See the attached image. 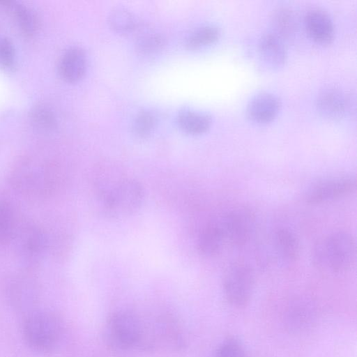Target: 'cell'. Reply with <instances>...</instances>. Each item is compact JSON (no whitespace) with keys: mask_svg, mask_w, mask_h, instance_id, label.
Masks as SVG:
<instances>
[{"mask_svg":"<svg viewBox=\"0 0 357 357\" xmlns=\"http://www.w3.org/2000/svg\"><path fill=\"white\" fill-rule=\"evenodd\" d=\"M312 259L319 271L338 274L350 270L355 264L356 245L353 236L347 231L330 233L314 244Z\"/></svg>","mask_w":357,"mask_h":357,"instance_id":"1","label":"cell"},{"mask_svg":"<svg viewBox=\"0 0 357 357\" xmlns=\"http://www.w3.org/2000/svg\"><path fill=\"white\" fill-rule=\"evenodd\" d=\"M58 173L45 164L25 162L11 173V182L18 191L29 196H45L54 190Z\"/></svg>","mask_w":357,"mask_h":357,"instance_id":"2","label":"cell"},{"mask_svg":"<svg viewBox=\"0 0 357 357\" xmlns=\"http://www.w3.org/2000/svg\"><path fill=\"white\" fill-rule=\"evenodd\" d=\"M62 332L59 317L50 312L31 314L23 324V335L33 349L45 351L51 349L59 341Z\"/></svg>","mask_w":357,"mask_h":357,"instance_id":"3","label":"cell"},{"mask_svg":"<svg viewBox=\"0 0 357 357\" xmlns=\"http://www.w3.org/2000/svg\"><path fill=\"white\" fill-rule=\"evenodd\" d=\"M255 287V274L251 266L236 261L226 269L222 287L225 298L233 307L241 309L250 303Z\"/></svg>","mask_w":357,"mask_h":357,"instance_id":"4","label":"cell"},{"mask_svg":"<svg viewBox=\"0 0 357 357\" xmlns=\"http://www.w3.org/2000/svg\"><path fill=\"white\" fill-rule=\"evenodd\" d=\"M101 197L105 211L115 216L129 214L137 208L141 204L143 192L136 181L123 178L110 185Z\"/></svg>","mask_w":357,"mask_h":357,"instance_id":"5","label":"cell"},{"mask_svg":"<svg viewBox=\"0 0 357 357\" xmlns=\"http://www.w3.org/2000/svg\"><path fill=\"white\" fill-rule=\"evenodd\" d=\"M356 189V179L351 176L324 178L313 183L305 193L306 202L311 204L327 203L344 197Z\"/></svg>","mask_w":357,"mask_h":357,"instance_id":"6","label":"cell"},{"mask_svg":"<svg viewBox=\"0 0 357 357\" xmlns=\"http://www.w3.org/2000/svg\"><path fill=\"white\" fill-rule=\"evenodd\" d=\"M107 336L111 345L121 349H130L141 338L140 323L130 312H117L108 321Z\"/></svg>","mask_w":357,"mask_h":357,"instance_id":"7","label":"cell"},{"mask_svg":"<svg viewBox=\"0 0 357 357\" xmlns=\"http://www.w3.org/2000/svg\"><path fill=\"white\" fill-rule=\"evenodd\" d=\"M228 245L242 246L250 240L255 229V217L245 208L230 211L219 217Z\"/></svg>","mask_w":357,"mask_h":357,"instance_id":"8","label":"cell"},{"mask_svg":"<svg viewBox=\"0 0 357 357\" xmlns=\"http://www.w3.org/2000/svg\"><path fill=\"white\" fill-rule=\"evenodd\" d=\"M352 105L350 95L335 87L324 90L317 99L319 113L333 120H339L347 116L351 112Z\"/></svg>","mask_w":357,"mask_h":357,"instance_id":"9","label":"cell"},{"mask_svg":"<svg viewBox=\"0 0 357 357\" xmlns=\"http://www.w3.org/2000/svg\"><path fill=\"white\" fill-rule=\"evenodd\" d=\"M307 33L315 42L326 44L334 36V24L329 14L321 8H312L304 17Z\"/></svg>","mask_w":357,"mask_h":357,"instance_id":"10","label":"cell"},{"mask_svg":"<svg viewBox=\"0 0 357 357\" xmlns=\"http://www.w3.org/2000/svg\"><path fill=\"white\" fill-rule=\"evenodd\" d=\"M228 245L226 235L219 218L208 222L202 230L197 248L204 256L214 257Z\"/></svg>","mask_w":357,"mask_h":357,"instance_id":"11","label":"cell"},{"mask_svg":"<svg viewBox=\"0 0 357 357\" xmlns=\"http://www.w3.org/2000/svg\"><path fill=\"white\" fill-rule=\"evenodd\" d=\"M86 68V53L79 46L68 47L59 60V73L67 82H73L81 79L85 73Z\"/></svg>","mask_w":357,"mask_h":357,"instance_id":"12","label":"cell"},{"mask_svg":"<svg viewBox=\"0 0 357 357\" xmlns=\"http://www.w3.org/2000/svg\"><path fill=\"white\" fill-rule=\"evenodd\" d=\"M281 107L279 98L275 95L263 92L256 95L249 102L246 113L255 122L268 123L278 115Z\"/></svg>","mask_w":357,"mask_h":357,"instance_id":"13","label":"cell"},{"mask_svg":"<svg viewBox=\"0 0 357 357\" xmlns=\"http://www.w3.org/2000/svg\"><path fill=\"white\" fill-rule=\"evenodd\" d=\"M258 51L262 61L271 67L282 66L287 58L285 40L272 31L261 37Z\"/></svg>","mask_w":357,"mask_h":357,"instance_id":"14","label":"cell"},{"mask_svg":"<svg viewBox=\"0 0 357 357\" xmlns=\"http://www.w3.org/2000/svg\"><path fill=\"white\" fill-rule=\"evenodd\" d=\"M0 3L8 8L19 27L26 35H33L40 26L38 13L29 6L14 1H0Z\"/></svg>","mask_w":357,"mask_h":357,"instance_id":"15","label":"cell"},{"mask_svg":"<svg viewBox=\"0 0 357 357\" xmlns=\"http://www.w3.org/2000/svg\"><path fill=\"white\" fill-rule=\"evenodd\" d=\"M273 245L286 262L295 261L300 254V243L296 234L289 228L280 227L273 234Z\"/></svg>","mask_w":357,"mask_h":357,"instance_id":"16","label":"cell"},{"mask_svg":"<svg viewBox=\"0 0 357 357\" xmlns=\"http://www.w3.org/2000/svg\"><path fill=\"white\" fill-rule=\"evenodd\" d=\"M177 121L180 128L190 134L203 133L212 123L208 114L189 109L181 111L178 115Z\"/></svg>","mask_w":357,"mask_h":357,"instance_id":"17","label":"cell"},{"mask_svg":"<svg viewBox=\"0 0 357 357\" xmlns=\"http://www.w3.org/2000/svg\"><path fill=\"white\" fill-rule=\"evenodd\" d=\"M271 22L274 33L283 40L292 36L297 29V21L294 11L287 7L276 9L272 15Z\"/></svg>","mask_w":357,"mask_h":357,"instance_id":"18","label":"cell"},{"mask_svg":"<svg viewBox=\"0 0 357 357\" xmlns=\"http://www.w3.org/2000/svg\"><path fill=\"white\" fill-rule=\"evenodd\" d=\"M218 26L208 24L192 31L185 39V45L189 49H196L215 42L220 36Z\"/></svg>","mask_w":357,"mask_h":357,"instance_id":"19","label":"cell"},{"mask_svg":"<svg viewBox=\"0 0 357 357\" xmlns=\"http://www.w3.org/2000/svg\"><path fill=\"white\" fill-rule=\"evenodd\" d=\"M22 237L21 250L26 257L33 259L41 254L45 247V238L39 229L30 227Z\"/></svg>","mask_w":357,"mask_h":357,"instance_id":"20","label":"cell"},{"mask_svg":"<svg viewBox=\"0 0 357 357\" xmlns=\"http://www.w3.org/2000/svg\"><path fill=\"white\" fill-rule=\"evenodd\" d=\"M108 22L112 29L121 33L132 31L136 24L132 13L122 7L115 8L109 13Z\"/></svg>","mask_w":357,"mask_h":357,"instance_id":"21","label":"cell"},{"mask_svg":"<svg viewBox=\"0 0 357 357\" xmlns=\"http://www.w3.org/2000/svg\"><path fill=\"white\" fill-rule=\"evenodd\" d=\"M31 121L43 130H52L56 126V118L52 109L45 103L34 105L30 112Z\"/></svg>","mask_w":357,"mask_h":357,"instance_id":"22","label":"cell"},{"mask_svg":"<svg viewBox=\"0 0 357 357\" xmlns=\"http://www.w3.org/2000/svg\"><path fill=\"white\" fill-rule=\"evenodd\" d=\"M15 228V216L10 206L0 202V245L10 241L14 236Z\"/></svg>","mask_w":357,"mask_h":357,"instance_id":"23","label":"cell"},{"mask_svg":"<svg viewBox=\"0 0 357 357\" xmlns=\"http://www.w3.org/2000/svg\"><path fill=\"white\" fill-rule=\"evenodd\" d=\"M156 123L155 114L149 110L139 112L132 123V130L138 137H144L149 135Z\"/></svg>","mask_w":357,"mask_h":357,"instance_id":"24","label":"cell"},{"mask_svg":"<svg viewBox=\"0 0 357 357\" xmlns=\"http://www.w3.org/2000/svg\"><path fill=\"white\" fill-rule=\"evenodd\" d=\"M165 44L163 36L157 33H149L139 37L136 47L142 54L153 53L161 49Z\"/></svg>","mask_w":357,"mask_h":357,"instance_id":"25","label":"cell"},{"mask_svg":"<svg viewBox=\"0 0 357 357\" xmlns=\"http://www.w3.org/2000/svg\"><path fill=\"white\" fill-rule=\"evenodd\" d=\"M16 63V52L12 40L0 36V68L10 70Z\"/></svg>","mask_w":357,"mask_h":357,"instance_id":"26","label":"cell"},{"mask_svg":"<svg viewBox=\"0 0 357 357\" xmlns=\"http://www.w3.org/2000/svg\"><path fill=\"white\" fill-rule=\"evenodd\" d=\"M214 357H246V353L238 340L228 337L219 345Z\"/></svg>","mask_w":357,"mask_h":357,"instance_id":"27","label":"cell"}]
</instances>
